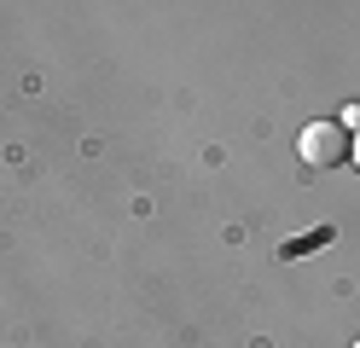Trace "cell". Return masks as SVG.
<instances>
[{"label": "cell", "mask_w": 360, "mask_h": 348, "mask_svg": "<svg viewBox=\"0 0 360 348\" xmlns=\"http://www.w3.org/2000/svg\"><path fill=\"white\" fill-rule=\"evenodd\" d=\"M343 128H349V134H360V105H349V110H343Z\"/></svg>", "instance_id": "2"}, {"label": "cell", "mask_w": 360, "mask_h": 348, "mask_svg": "<svg viewBox=\"0 0 360 348\" xmlns=\"http://www.w3.org/2000/svg\"><path fill=\"white\" fill-rule=\"evenodd\" d=\"M349 151H354V139L343 122H308L297 134V157L308 169H337V162H349Z\"/></svg>", "instance_id": "1"}, {"label": "cell", "mask_w": 360, "mask_h": 348, "mask_svg": "<svg viewBox=\"0 0 360 348\" xmlns=\"http://www.w3.org/2000/svg\"><path fill=\"white\" fill-rule=\"evenodd\" d=\"M349 348H360V337H354V342H349Z\"/></svg>", "instance_id": "4"}, {"label": "cell", "mask_w": 360, "mask_h": 348, "mask_svg": "<svg viewBox=\"0 0 360 348\" xmlns=\"http://www.w3.org/2000/svg\"><path fill=\"white\" fill-rule=\"evenodd\" d=\"M349 157H354V162H360V139H354V151H349Z\"/></svg>", "instance_id": "3"}]
</instances>
